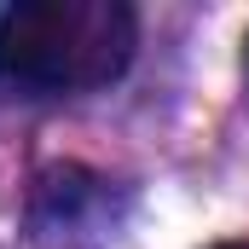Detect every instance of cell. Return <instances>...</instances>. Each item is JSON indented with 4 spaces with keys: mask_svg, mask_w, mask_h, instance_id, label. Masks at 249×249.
Masks as SVG:
<instances>
[{
    "mask_svg": "<svg viewBox=\"0 0 249 249\" xmlns=\"http://www.w3.org/2000/svg\"><path fill=\"white\" fill-rule=\"evenodd\" d=\"M133 47L139 18L127 0H12L0 6V93L53 99L110 87Z\"/></svg>",
    "mask_w": 249,
    "mask_h": 249,
    "instance_id": "6da1fadb",
    "label": "cell"
},
{
    "mask_svg": "<svg viewBox=\"0 0 249 249\" xmlns=\"http://www.w3.org/2000/svg\"><path fill=\"white\" fill-rule=\"evenodd\" d=\"M214 249H249V238H226V244H214Z\"/></svg>",
    "mask_w": 249,
    "mask_h": 249,
    "instance_id": "7a4b0ae2",
    "label": "cell"
},
{
    "mask_svg": "<svg viewBox=\"0 0 249 249\" xmlns=\"http://www.w3.org/2000/svg\"><path fill=\"white\" fill-rule=\"evenodd\" d=\"M244 70H249V35H244Z\"/></svg>",
    "mask_w": 249,
    "mask_h": 249,
    "instance_id": "3957f363",
    "label": "cell"
}]
</instances>
